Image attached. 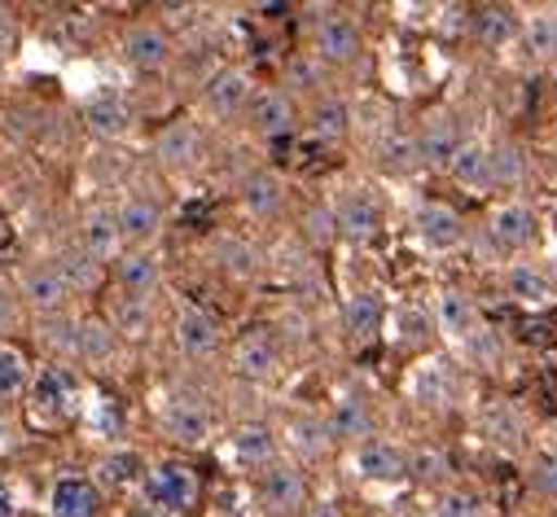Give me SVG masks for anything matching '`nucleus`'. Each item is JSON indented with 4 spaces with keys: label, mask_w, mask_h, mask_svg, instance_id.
I'll return each mask as SVG.
<instances>
[{
    "label": "nucleus",
    "mask_w": 557,
    "mask_h": 517,
    "mask_svg": "<svg viewBox=\"0 0 557 517\" xmlns=\"http://www.w3.org/2000/svg\"><path fill=\"white\" fill-rule=\"evenodd\" d=\"M141 491H146L150 513H159V517H185V513H194V504L202 495V482H198V474L189 465L163 461V465L146 469Z\"/></svg>",
    "instance_id": "obj_1"
},
{
    "label": "nucleus",
    "mask_w": 557,
    "mask_h": 517,
    "mask_svg": "<svg viewBox=\"0 0 557 517\" xmlns=\"http://www.w3.org/2000/svg\"><path fill=\"white\" fill-rule=\"evenodd\" d=\"M308 495H312V491H308V478H304V469H295V465H268V469L259 474V500H263V508L276 513V517L304 513V508L312 504Z\"/></svg>",
    "instance_id": "obj_2"
},
{
    "label": "nucleus",
    "mask_w": 557,
    "mask_h": 517,
    "mask_svg": "<svg viewBox=\"0 0 557 517\" xmlns=\"http://www.w3.org/2000/svg\"><path fill=\"white\" fill-rule=\"evenodd\" d=\"M312 58L321 66H351L360 58V27L347 14H321L312 23Z\"/></svg>",
    "instance_id": "obj_3"
},
{
    "label": "nucleus",
    "mask_w": 557,
    "mask_h": 517,
    "mask_svg": "<svg viewBox=\"0 0 557 517\" xmlns=\"http://www.w3.org/2000/svg\"><path fill=\"white\" fill-rule=\"evenodd\" d=\"M75 400H79V377L66 364L36 368V377H32V404H36V413L66 421L75 413Z\"/></svg>",
    "instance_id": "obj_4"
},
{
    "label": "nucleus",
    "mask_w": 557,
    "mask_h": 517,
    "mask_svg": "<svg viewBox=\"0 0 557 517\" xmlns=\"http://www.w3.org/2000/svg\"><path fill=\"white\" fill-rule=\"evenodd\" d=\"M246 118H250L255 133L268 137V141L295 133V123H299L295 101H290V92H282V88H259V92L250 97V105H246Z\"/></svg>",
    "instance_id": "obj_5"
},
{
    "label": "nucleus",
    "mask_w": 557,
    "mask_h": 517,
    "mask_svg": "<svg viewBox=\"0 0 557 517\" xmlns=\"http://www.w3.org/2000/svg\"><path fill=\"white\" fill-rule=\"evenodd\" d=\"M412 228H417V241L431 245V250H440V254H444V250H457V245L466 241V224H461V215H457L453 206H444V202L417 206Z\"/></svg>",
    "instance_id": "obj_6"
},
{
    "label": "nucleus",
    "mask_w": 557,
    "mask_h": 517,
    "mask_svg": "<svg viewBox=\"0 0 557 517\" xmlns=\"http://www.w3.org/2000/svg\"><path fill=\"white\" fill-rule=\"evenodd\" d=\"M330 219H334L338 237L360 241V245H364V241H373V237L382 232V211H377V202H373L369 193H343V198L334 202Z\"/></svg>",
    "instance_id": "obj_7"
},
{
    "label": "nucleus",
    "mask_w": 557,
    "mask_h": 517,
    "mask_svg": "<svg viewBox=\"0 0 557 517\" xmlns=\"http://www.w3.org/2000/svg\"><path fill=\"white\" fill-rule=\"evenodd\" d=\"M282 364V346L268 329H250L237 346H233V373L246 377V381H268Z\"/></svg>",
    "instance_id": "obj_8"
},
{
    "label": "nucleus",
    "mask_w": 557,
    "mask_h": 517,
    "mask_svg": "<svg viewBox=\"0 0 557 517\" xmlns=\"http://www.w3.org/2000/svg\"><path fill=\"white\" fill-rule=\"evenodd\" d=\"M487 237L496 241V250L513 254V250H527L535 241V215L527 202H500L492 215H487Z\"/></svg>",
    "instance_id": "obj_9"
},
{
    "label": "nucleus",
    "mask_w": 557,
    "mask_h": 517,
    "mask_svg": "<svg viewBox=\"0 0 557 517\" xmlns=\"http://www.w3.org/2000/svg\"><path fill=\"white\" fill-rule=\"evenodd\" d=\"M123 58L136 71H163L172 62V36L159 23H136L123 31Z\"/></svg>",
    "instance_id": "obj_10"
},
{
    "label": "nucleus",
    "mask_w": 557,
    "mask_h": 517,
    "mask_svg": "<svg viewBox=\"0 0 557 517\" xmlns=\"http://www.w3.org/2000/svg\"><path fill=\"white\" fill-rule=\"evenodd\" d=\"M114 219H119V237L132 245V250H146L159 232H163V206L154 202V198H127L119 211H114Z\"/></svg>",
    "instance_id": "obj_11"
},
{
    "label": "nucleus",
    "mask_w": 557,
    "mask_h": 517,
    "mask_svg": "<svg viewBox=\"0 0 557 517\" xmlns=\"http://www.w3.org/2000/svg\"><path fill=\"white\" fill-rule=\"evenodd\" d=\"M412 146H417V159H422L426 167H448V163L457 159V150L466 146V141H461V123H457L453 114H435Z\"/></svg>",
    "instance_id": "obj_12"
},
{
    "label": "nucleus",
    "mask_w": 557,
    "mask_h": 517,
    "mask_svg": "<svg viewBox=\"0 0 557 517\" xmlns=\"http://www.w3.org/2000/svg\"><path fill=\"white\" fill-rule=\"evenodd\" d=\"M23 299H27L40 316H53V312H62V303L71 299V286H66V277H62L58 264H36V268L23 273Z\"/></svg>",
    "instance_id": "obj_13"
},
{
    "label": "nucleus",
    "mask_w": 557,
    "mask_h": 517,
    "mask_svg": "<svg viewBox=\"0 0 557 517\" xmlns=\"http://www.w3.org/2000/svg\"><path fill=\"white\" fill-rule=\"evenodd\" d=\"M435 329L448 342H474L479 338V312L461 290H444L435 299Z\"/></svg>",
    "instance_id": "obj_14"
},
{
    "label": "nucleus",
    "mask_w": 557,
    "mask_h": 517,
    "mask_svg": "<svg viewBox=\"0 0 557 517\" xmlns=\"http://www.w3.org/2000/svg\"><path fill=\"white\" fill-rule=\"evenodd\" d=\"M356 469L369 482H404L408 478V456L386 439H364L356 447Z\"/></svg>",
    "instance_id": "obj_15"
},
{
    "label": "nucleus",
    "mask_w": 557,
    "mask_h": 517,
    "mask_svg": "<svg viewBox=\"0 0 557 517\" xmlns=\"http://www.w3.org/2000/svg\"><path fill=\"white\" fill-rule=\"evenodd\" d=\"M159 254L154 250H127L114 258V281L127 299H146L154 286H159Z\"/></svg>",
    "instance_id": "obj_16"
},
{
    "label": "nucleus",
    "mask_w": 557,
    "mask_h": 517,
    "mask_svg": "<svg viewBox=\"0 0 557 517\" xmlns=\"http://www.w3.org/2000/svg\"><path fill=\"white\" fill-rule=\"evenodd\" d=\"M282 206H286V180L276 176V172L259 167V172H250V176L242 180V211H246V215L268 219V215H276Z\"/></svg>",
    "instance_id": "obj_17"
},
{
    "label": "nucleus",
    "mask_w": 557,
    "mask_h": 517,
    "mask_svg": "<svg viewBox=\"0 0 557 517\" xmlns=\"http://www.w3.org/2000/svg\"><path fill=\"white\" fill-rule=\"evenodd\" d=\"M470 31L479 45L487 49H509L518 36H522V18L509 10V5H479L470 14Z\"/></svg>",
    "instance_id": "obj_18"
},
{
    "label": "nucleus",
    "mask_w": 557,
    "mask_h": 517,
    "mask_svg": "<svg viewBox=\"0 0 557 517\" xmlns=\"http://www.w3.org/2000/svg\"><path fill=\"white\" fill-rule=\"evenodd\" d=\"M119 245H123V237H119L114 211H106V206L88 211L84 215V228H79V250L88 258H97V264H110V258H119Z\"/></svg>",
    "instance_id": "obj_19"
},
{
    "label": "nucleus",
    "mask_w": 557,
    "mask_h": 517,
    "mask_svg": "<svg viewBox=\"0 0 557 517\" xmlns=\"http://www.w3.org/2000/svg\"><path fill=\"white\" fill-rule=\"evenodd\" d=\"M84 123H88V133L101 137V141H119L127 127H132V105L119 97V92H101L84 105Z\"/></svg>",
    "instance_id": "obj_20"
},
{
    "label": "nucleus",
    "mask_w": 557,
    "mask_h": 517,
    "mask_svg": "<svg viewBox=\"0 0 557 517\" xmlns=\"http://www.w3.org/2000/svg\"><path fill=\"white\" fill-rule=\"evenodd\" d=\"M228 456H233L237 465L268 469L272 456H276V434H272L268 426H259V421H246V426H237V430L228 434Z\"/></svg>",
    "instance_id": "obj_21"
},
{
    "label": "nucleus",
    "mask_w": 557,
    "mask_h": 517,
    "mask_svg": "<svg viewBox=\"0 0 557 517\" xmlns=\"http://www.w3.org/2000/svg\"><path fill=\"white\" fill-rule=\"evenodd\" d=\"M202 97H207V105H211L220 118H233V114H242V110L250 105L255 88H250L246 71H220V75H211V84L202 88Z\"/></svg>",
    "instance_id": "obj_22"
},
{
    "label": "nucleus",
    "mask_w": 557,
    "mask_h": 517,
    "mask_svg": "<svg viewBox=\"0 0 557 517\" xmlns=\"http://www.w3.org/2000/svg\"><path fill=\"white\" fill-rule=\"evenodd\" d=\"M53 517H101V491L88 478H62L49 495Z\"/></svg>",
    "instance_id": "obj_23"
},
{
    "label": "nucleus",
    "mask_w": 557,
    "mask_h": 517,
    "mask_svg": "<svg viewBox=\"0 0 557 517\" xmlns=\"http://www.w3.org/2000/svg\"><path fill=\"white\" fill-rule=\"evenodd\" d=\"M176 346L185 351V355H211L215 346H220V325H215V316L211 312H202V307H185L181 312V320H176Z\"/></svg>",
    "instance_id": "obj_24"
},
{
    "label": "nucleus",
    "mask_w": 557,
    "mask_h": 517,
    "mask_svg": "<svg viewBox=\"0 0 557 517\" xmlns=\"http://www.w3.org/2000/svg\"><path fill=\"white\" fill-rule=\"evenodd\" d=\"M163 430H168L172 439H181V443H202L207 430H211V417H207V408H202L198 400L176 395V400H168V408H163Z\"/></svg>",
    "instance_id": "obj_25"
},
{
    "label": "nucleus",
    "mask_w": 557,
    "mask_h": 517,
    "mask_svg": "<svg viewBox=\"0 0 557 517\" xmlns=\"http://www.w3.org/2000/svg\"><path fill=\"white\" fill-rule=\"evenodd\" d=\"M408 391H412V400L422 408H448L453 404V373H448V364L444 360H426L422 368L412 373Z\"/></svg>",
    "instance_id": "obj_26"
},
{
    "label": "nucleus",
    "mask_w": 557,
    "mask_h": 517,
    "mask_svg": "<svg viewBox=\"0 0 557 517\" xmlns=\"http://www.w3.org/2000/svg\"><path fill=\"white\" fill-rule=\"evenodd\" d=\"M325 430H330L334 443H364V439H373V413L356 395H347V400L334 404Z\"/></svg>",
    "instance_id": "obj_27"
},
{
    "label": "nucleus",
    "mask_w": 557,
    "mask_h": 517,
    "mask_svg": "<svg viewBox=\"0 0 557 517\" xmlns=\"http://www.w3.org/2000/svg\"><path fill=\"white\" fill-rule=\"evenodd\" d=\"M159 159L168 163V167H189V163H198V154H202V137H198V127L194 123H185V118H176V123H168L163 133H159Z\"/></svg>",
    "instance_id": "obj_28"
},
{
    "label": "nucleus",
    "mask_w": 557,
    "mask_h": 517,
    "mask_svg": "<svg viewBox=\"0 0 557 517\" xmlns=\"http://www.w3.org/2000/svg\"><path fill=\"white\" fill-rule=\"evenodd\" d=\"M448 172H453L457 185H466V189H474V193L496 189V185H492V150L479 146V141H466V146L457 150V159L448 163Z\"/></svg>",
    "instance_id": "obj_29"
},
{
    "label": "nucleus",
    "mask_w": 557,
    "mask_h": 517,
    "mask_svg": "<svg viewBox=\"0 0 557 517\" xmlns=\"http://www.w3.org/2000/svg\"><path fill=\"white\" fill-rule=\"evenodd\" d=\"M509 294H513L522 307H548V303L557 299V286H553V277H548L544 268H535V264H513V268H509Z\"/></svg>",
    "instance_id": "obj_30"
},
{
    "label": "nucleus",
    "mask_w": 557,
    "mask_h": 517,
    "mask_svg": "<svg viewBox=\"0 0 557 517\" xmlns=\"http://www.w3.org/2000/svg\"><path fill=\"white\" fill-rule=\"evenodd\" d=\"M343 325H347V333H351V342H369V338H377V329H382V294H351L347 299V307H343Z\"/></svg>",
    "instance_id": "obj_31"
},
{
    "label": "nucleus",
    "mask_w": 557,
    "mask_h": 517,
    "mask_svg": "<svg viewBox=\"0 0 557 517\" xmlns=\"http://www.w3.org/2000/svg\"><path fill=\"white\" fill-rule=\"evenodd\" d=\"M146 478V461L136 452H110L101 465H97V491H123V487H136Z\"/></svg>",
    "instance_id": "obj_32"
},
{
    "label": "nucleus",
    "mask_w": 557,
    "mask_h": 517,
    "mask_svg": "<svg viewBox=\"0 0 557 517\" xmlns=\"http://www.w3.org/2000/svg\"><path fill=\"white\" fill-rule=\"evenodd\" d=\"M522 45L531 58H557V10H535L522 18Z\"/></svg>",
    "instance_id": "obj_33"
},
{
    "label": "nucleus",
    "mask_w": 557,
    "mask_h": 517,
    "mask_svg": "<svg viewBox=\"0 0 557 517\" xmlns=\"http://www.w3.org/2000/svg\"><path fill=\"white\" fill-rule=\"evenodd\" d=\"M347 123H351V110H347V101H338V97H321V101L312 105V114H308L312 137H321V141L347 137Z\"/></svg>",
    "instance_id": "obj_34"
},
{
    "label": "nucleus",
    "mask_w": 557,
    "mask_h": 517,
    "mask_svg": "<svg viewBox=\"0 0 557 517\" xmlns=\"http://www.w3.org/2000/svg\"><path fill=\"white\" fill-rule=\"evenodd\" d=\"M27 386H32V368H27L23 351L0 342V404H5V400H18Z\"/></svg>",
    "instance_id": "obj_35"
},
{
    "label": "nucleus",
    "mask_w": 557,
    "mask_h": 517,
    "mask_svg": "<svg viewBox=\"0 0 557 517\" xmlns=\"http://www.w3.org/2000/svg\"><path fill=\"white\" fill-rule=\"evenodd\" d=\"M40 342L53 346L58 355H79V325H75L66 312L40 316Z\"/></svg>",
    "instance_id": "obj_36"
},
{
    "label": "nucleus",
    "mask_w": 557,
    "mask_h": 517,
    "mask_svg": "<svg viewBox=\"0 0 557 517\" xmlns=\"http://www.w3.org/2000/svg\"><path fill=\"white\" fill-rule=\"evenodd\" d=\"M110 329L123 333V338H146L150 329V312H146V299H119L114 312H110Z\"/></svg>",
    "instance_id": "obj_37"
},
{
    "label": "nucleus",
    "mask_w": 557,
    "mask_h": 517,
    "mask_svg": "<svg viewBox=\"0 0 557 517\" xmlns=\"http://www.w3.org/2000/svg\"><path fill=\"white\" fill-rule=\"evenodd\" d=\"M408 474H412L417 482H444V478L453 474V461H448L440 447H417V452L408 456Z\"/></svg>",
    "instance_id": "obj_38"
},
{
    "label": "nucleus",
    "mask_w": 557,
    "mask_h": 517,
    "mask_svg": "<svg viewBox=\"0 0 557 517\" xmlns=\"http://www.w3.org/2000/svg\"><path fill=\"white\" fill-rule=\"evenodd\" d=\"M522 172H527V159L513 141L492 150V185H522Z\"/></svg>",
    "instance_id": "obj_39"
},
{
    "label": "nucleus",
    "mask_w": 557,
    "mask_h": 517,
    "mask_svg": "<svg viewBox=\"0 0 557 517\" xmlns=\"http://www.w3.org/2000/svg\"><path fill=\"white\" fill-rule=\"evenodd\" d=\"M58 268H62V277H66L71 290H92L97 277H101V264H97V258H88L84 250H71Z\"/></svg>",
    "instance_id": "obj_40"
},
{
    "label": "nucleus",
    "mask_w": 557,
    "mask_h": 517,
    "mask_svg": "<svg viewBox=\"0 0 557 517\" xmlns=\"http://www.w3.org/2000/svg\"><path fill=\"white\" fill-rule=\"evenodd\" d=\"M114 351V329L106 320H84L79 325V355L84 360H110Z\"/></svg>",
    "instance_id": "obj_41"
},
{
    "label": "nucleus",
    "mask_w": 557,
    "mask_h": 517,
    "mask_svg": "<svg viewBox=\"0 0 557 517\" xmlns=\"http://www.w3.org/2000/svg\"><path fill=\"white\" fill-rule=\"evenodd\" d=\"M483 426H487V434H492L500 447H518V443H522V421H518L513 408H505V404H496V408L483 417Z\"/></svg>",
    "instance_id": "obj_42"
},
{
    "label": "nucleus",
    "mask_w": 557,
    "mask_h": 517,
    "mask_svg": "<svg viewBox=\"0 0 557 517\" xmlns=\"http://www.w3.org/2000/svg\"><path fill=\"white\" fill-rule=\"evenodd\" d=\"M435 517H483V500H479L474 491L448 487V491L435 500Z\"/></svg>",
    "instance_id": "obj_43"
},
{
    "label": "nucleus",
    "mask_w": 557,
    "mask_h": 517,
    "mask_svg": "<svg viewBox=\"0 0 557 517\" xmlns=\"http://www.w3.org/2000/svg\"><path fill=\"white\" fill-rule=\"evenodd\" d=\"M286 88H295V92L321 88V62L317 58H290L286 62Z\"/></svg>",
    "instance_id": "obj_44"
},
{
    "label": "nucleus",
    "mask_w": 557,
    "mask_h": 517,
    "mask_svg": "<svg viewBox=\"0 0 557 517\" xmlns=\"http://www.w3.org/2000/svg\"><path fill=\"white\" fill-rule=\"evenodd\" d=\"M295 434H299V439H295V443H299V452H308V456H321V452L334 443V439H330V430H325V421H317V417L299 421V426H295Z\"/></svg>",
    "instance_id": "obj_45"
},
{
    "label": "nucleus",
    "mask_w": 557,
    "mask_h": 517,
    "mask_svg": "<svg viewBox=\"0 0 557 517\" xmlns=\"http://www.w3.org/2000/svg\"><path fill=\"white\" fill-rule=\"evenodd\" d=\"M531 487L540 491V495H548V500H557V452H544L535 465H531Z\"/></svg>",
    "instance_id": "obj_46"
},
{
    "label": "nucleus",
    "mask_w": 557,
    "mask_h": 517,
    "mask_svg": "<svg viewBox=\"0 0 557 517\" xmlns=\"http://www.w3.org/2000/svg\"><path fill=\"white\" fill-rule=\"evenodd\" d=\"M224 268H228V273H242V277H246V273L255 268V264H250V254H246V245H242V241H224Z\"/></svg>",
    "instance_id": "obj_47"
},
{
    "label": "nucleus",
    "mask_w": 557,
    "mask_h": 517,
    "mask_svg": "<svg viewBox=\"0 0 557 517\" xmlns=\"http://www.w3.org/2000/svg\"><path fill=\"white\" fill-rule=\"evenodd\" d=\"M18 325V299L10 290H0V333H10Z\"/></svg>",
    "instance_id": "obj_48"
},
{
    "label": "nucleus",
    "mask_w": 557,
    "mask_h": 517,
    "mask_svg": "<svg viewBox=\"0 0 557 517\" xmlns=\"http://www.w3.org/2000/svg\"><path fill=\"white\" fill-rule=\"evenodd\" d=\"M304 517H343V504L321 500V504H308V508H304Z\"/></svg>",
    "instance_id": "obj_49"
},
{
    "label": "nucleus",
    "mask_w": 557,
    "mask_h": 517,
    "mask_svg": "<svg viewBox=\"0 0 557 517\" xmlns=\"http://www.w3.org/2000/svg\"><path fill=\"white\" fill-rule=\"evenodd\" d=\"M10 45H14V18L10 10H0V53H10Z\"/></svg>",
    "instance_id": "obj_50"
},
{
    "label": "nucleus",
    "mask_w": 557,
    "mask_h": 517,
    "mask_svg": "<svg viewBox=\"0 0 557 517\" xmlns=\"http://www.w3.org/2000/svg\"><path fill=\"white\" fill-rule=\"evenodd\" d=\"M0 517H14V495L0 487Z\"/></svg>",
    "instance_id": "obj_51"
},
{
    "label": "nucleus",
    "mask_w": 557,
    "mask_h": 517,
    "mask_svg": "<svg viewBox=\"0 0 557 517\" xmlns=\"http://www.w3.org/2000/svg\"><path fill=\"white\" fill-rule=\"evenodd\" d=\"M127 517H159V513H150V508H132Z\"/></svg>",
    "instance_id": "obj_52"
}]
</instances>
